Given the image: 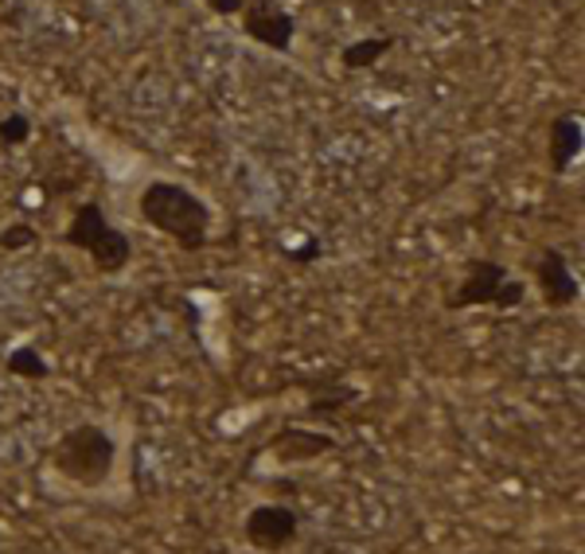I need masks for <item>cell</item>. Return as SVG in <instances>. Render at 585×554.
I'll return each mask as SVG.
<instances>
[{
    "instance_id": "cell-3",
    "label": "cell",
    "mask_w": 585,
    "mask_h": 554,
    "mask_svg": "<svg viewBox=\"0 0 585 554\" xmlns=\"http://www.w3.org/2000/svg\"><path fill=\"white\" fill-rule=\"evenodd\" d=\"M242 535H247V543L254 546V551L278 554V551H285V546L297 543L301 515L289 504H258V508H250L247 520H242Z\"/></svg>"
},
{
    "instance_id": "cell-12",
    "label": "cell",
    "mask_w": 585,
    "mask_h": 554,
    "mask_svg": "<svg viewBox=\"0 0 585 554\" xmlns=\"http://www.w3.org/2000/svg\"><path fill=\"white\" fill-rule=\"evenodd\" d=\"M390 48H395V35H367V40H352L344 51H339V63H344L347 71H367V66L379 63Z\"/></svg>"
},
{
    "instance_id": "cell-17",
    "label": "cell",
    "mask_w": 585,
    "mask_h": 554,
    "mask_svg": "<svg viewBox=\"0 0 585 554\" xmlns=\"http://www.w3.org/2000/svg\"><path fill=\"white\" fill-rule=\"evenodd\" d=\"M203 4L215 17H242V9H247V0H203Z\"/></svg>"
},
{
    "instance_id": "cell-6",
    "label": "cell",
    "mask_w": 585,
    "mask_h": 554,
    "mask_svg": "<svg viewBox=\"0 0 585 554\" xmlns=\"http://www.w3.org/2000/svg\"><path fill=\"white\" fill-rule=\"evenodd\" d=\"M535 273H539V293H543L546 309H574L582 301V282H577V273L570 270V258L558 247L539 250Z\"/></svg>"
},
{
    "instance_id": "cell-14",
    "label": "cell",
    "mask_w": 585,
    "mask_h": 554,
    "mask_svg": "<svg viewBox=\"0 0 585 554\" xmlns=\"http://www.w3.org/2000/svg\"><path fill=\"white\" fill-rule=\"evenodd\" d=\"M40 242V231L32 223H9L0 231V250H9V254H20V250L35 247Z\"/></svg>"
},
{
    "instance_id": "cell-7",
    "label": "cell",
    "mask_w": 585,
    "mask_h": 554,
    "mask_svg": "<svg viewBox=\"0 0 585 554\" xmlns=\"http://www.w3.org/2000/svg\"><path fill=\"white\" fill-rule=\"evenodd\" d=\"M585 149V125L582 114L570 109V114H558L546 129V165H551L554 176H566L570 165L582 157Z\"/></svg>"
},
{
    "instance_id": "cell-5",
    "label": "cell",
    "mask_w": 585,
    "mask_h": 554,
    "mask_svg": "<svg viewBox=\"0 0 585 554\" xmlns=\"http://www.w3.org/2000/svg\"><path fill=\"white\" fill-rule=\"evenodd\" d=\"M511 278V270L495 258H472L464 265V278L461 285L453 290V297L446 301V309L453 313H464V309H492L495 293L503 290V282Z\"/></svg>"
},
{
    "instance_id": "cell-16",
    "label": "cell",
    "mask_w": 585,
    "mask_h": 554,
    "mask_svg": "<svg viewBox=\"0 0 585 554\" xmlns=\"http://www.w3.org/2000/svg\"><path fill=\"white\" fill-rule=\"evenodd\" d=\"M523 301H527V285H523L520 278H508V282H503V290L495 293L492 309H495V313H511V309H520Z\"/></svg>"
},
{
    "instance_id": "cell-11",
    "label": "cell",
    "mask_w": 585,
    "mask_h": 554,
    "mask_svg": "<svg viewBox=\"0 0 585 554\" xmlns=\"http://www.w3.org/2000/svg\"><path fill=\"white\" fill-rule=\"evenodd\" d=\"M359 395H363V390L352 387V383H344V379H324L321 390L313 395V403L305 406V418H321V422H328L332 414L344 410V406L355 403Z\"/></svg>"
},
{
    "instance_id": "cell-2",
    "label": "cell",
    "mask_w": 585,
    "mask_h": 554,
    "mask_svg": "<svg viewBox=\"0 0 585 554\" xmlns=\"http://www.w3.org/2000/svg\"><path fill=\"white\" fill-rule=\"evenodd\" d=\"M51 464H55L59 477L79 484V489H102V484H109V477H114L117 441L106 426L79 422L55 441Z\"/></svg>"
},
{
    "instance_id": "cell-15",
    "label": "cell",
    "mask_w": 585,
    "mask_h": 554,
    "mask_svg": "<svg viewBox=\"0 0 585 554\" xmlns=\"http://www.w3.org/2000/svg\"><path fill=\"white\" fill-rule=\"evenodd\" d=\"M28 137H32V122H28V114L12 109V114L0 117V142L4 145H28Z\"/></svg>"
},
{
    "instance_id": "cell-1",
    "label": "cell",
    "mask_w": 585,
    "mask_h": 554,
    "mask_svg": "<svg viewBox=\"0 0 585 554\" xmlns=\"http://www.w3.org/2000/svg\"><path fill=\"white\" fill-rule=\"evenodd\" d=\"M140 219L153 227L157 234L173 239L180 250H207L211 242V207H207L203 196H196L191 188L173 180H153L145 184L137 199Z\"/></svg>"
},
{
    "instance_id": "cell-4",
    "label": "cell",
    "mask_w": 585,
    "mask_h": 554,
    "mask_svg": "<svg viewBox=\"0 0 585 554\" xmlns=\"http://www.w3.org/2000/svg\"><path fill=\"white\" fill-rule=\"evenodd\" d=\"M242 32L247 40H254L258 48H270L278 55H285L297 40V20L281 0H247L242 9Z\"/></svg>"
},
{
    "instance_id": "cell-9",
    "label": "cell",
    "mask_w": 585,
    "mask_h": 554,
    "mask_svg": "<svg viewBox=\"0 0 585 554\" xmlns=\"http://www.w3.org/2000/svg\"><path fill=\"white\" fill-rule=\"evenodd\" d=\"M91 262L98 273H106V278H114V273H122L125 265L133 262V242L125 231H117V227H106V231L98 234V239L91 242Z\"/></svg>"
},
{
    "instance_id": "cell-8",
    "label": "cell",
    "mask_w": 585,
    "mask_h": 554,
    "mask_svg": "<svg viewBox=\"0 0 585 554\" xmlns=\"http://www.w3.org/2000/svg\"><path fill=\"white\" fill-rule=\"evenodd\" d=\"M336 449V438L321 430H301V426H285L281 433H273L270 453L278 457L281 464H309L321 461L324 453Z\"/></svg>"
},
{
    "instance_id": "cell-10",
    "label": "cell",
    "mask_w": 585,
    "mask_h": 554,
    "mask_svg": "<svg viewBox=\"0 0 585 554\" xmlns=\"http://www.w3.org/2000/svg\"><path fill=\"white\" fill-rule=\"evenodd\" d=\"M106 227H109V219H106V211H102V203H79L63 239H66V247L91 250V242L98 239V234L106 231Z\"/></svg>"
},
{
    "instance_id": "cell-18",
    "label": "cell",
    "mask_w": 585,
    "mask_h": 554,
    "mask_svg": "<svg viewBox=\"0 0 585 554\" xmlns=\"http://www.w3.org/2000/svg\"><path fill=\"white\" fill-rule=\"evenodd\" d=\"M285 254L293 258V262L309 265V262H316V258H321V242H316V239H309L305 247H297V250H293V247H285Z\"/></svg>"
},
{
    "instance_id": "cell-13",
    "label": "cell",
    "mask_w": 585,
    "mask_h": 554,
    "mask_svg": "<svg viewBox=\"0 0 585 554\" xmlns=\"http://www.w3.org/2000/svg\"><path fill=\"white\" fill-rule=\"evenodd\" d=\"M4 372L17 375V379H48L51 364L35 344H20V348H12L9 356H4Z\"/></svg>"
}]
</instances>
